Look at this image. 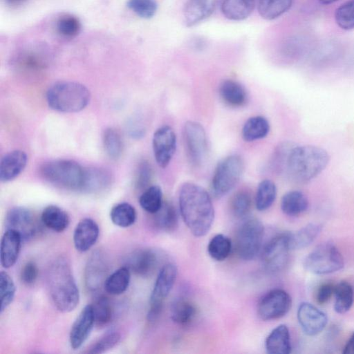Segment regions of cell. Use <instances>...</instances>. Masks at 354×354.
I'll return each mask as SVG.
<instances>
[{"label": "cell", "mask_w": 354, "mask_h": 354, "mask_svg": "<svg viewBox=\"0 0 354 354\" xmlns=\"http://www.w3.org/2000/svg\"><path fill=\"white\" fill-rule=\"evenodd\" d=\"M290 250L289 232L275 234L263 248L261 261L264 268L270 272L283 269L288 263Z\"/></svg>", "instance_id": "30bf717a"}, {"label": "cell", "mask_w": 354, "mask_h": 354, "mask_svg": "<svg viewBox=\"0 0 354 354\" xmlns=\"http://www.w3.org/2000/svg\"><path fill=\"white\" fill-rule=\"evenodd\" d=\"M137 214L133 206L128 203H120L114 205L110 212L112 223L120 227H128L136 220Z\"/></svg>", "instance_id": "e575fe53"}, {"label": "cell", "mask_w": 354, "mask_h": 354, "mask_svg": "<svg viewBox=\"0 0 354 354\" xmlns=\"http://www.w3.org/2000/svg\"><path fill=\"white\" fill-rule=\"evenodd\" d=\"M100 230L97 223L90 218H85L77 224L73 233V243L80 252L90 250L97 241Z\"/></svg>", "instance_id": "d6986e66"}, {"label": "cell", "mask_w": 354, "mask_h": 354, "mask_svg": "<svg viewBox=\"0 0 354 354\" xmlns=\"http://www.w3.org/2000/svg\"><path fill=\"white\" fill-rule=\"evenodd\" d=\"M304 266L313 274H330L344 267V258L333 243L326 242L317 245L305 257Z\"/></svg>", "instance_id": "ba28073f"}, {"label": "cell", "mask_w": 354, "mask_h": 354, "mask_svg": "<svg viewBox=\"0 0 354 354\" xmlns=\"http://www.w3.org/2000/svg\"><path fill=\"white\" fill-rule=\"evenodd\" d=\"M92 307L95 318V325L99 328L107 326L112 320L113 309L108 297L101 295L95 298Z\"/></svg>", "instance_id": "74e56055"}, {"label": "cell", "mask_w": 354, "mask_h": 354, "mask_svg": "<svg viewBox=\"0 0 354 354\" xmlns=\"http://www.w3.org/2000/svg\"><path fill=\"white\" fill-rule=\"evenodd\" d=\"M160 259L159 253L154 249L141 248L127 257L125 266L138 276L149 277L157 270Z\"/></svg>", "instance_id": "2e32d148"}, {"label": "cell", "mask_w": 354, "mask_h": 354, "mask_svg": "<svg viewBox=\"0 0 354 354\" xmlns=\"http://www.w3.org/2000/svg\"><path fill=\"white\" fill-rule=\"evenodd\" d=\"M292 299L282 289H273L260 299L257 306L259 317L264 321L277 319L283 317L290 310Z\"/></svg>", "instance_id": "4fadbf2b"}, {"label": "cell", "mask_w": 354, "mask_h": 354, "mask_svg": "<svg viewBox=\"0 0 354 354\" xmlns=\"http://www.w3.org/2000/svg\"><path fill=\"white\" fill-rule=\"evenodd\" d=\"M39 270L35 262L29 261L26 262L21 268L20 279L26 286L33 285L38 277Z\"/></svg>", "instance_id": "681fc988"}, {"label": "cell", "mask_w": 354, "mask_h": 354, "mask_svg": "<svg viewBox=\"0 0 354 354\" xmlns=\"http://www.w3.org/2000/svg\"><path fill=\"white\" fill-rule=\"evenodd\" d=\"M153 214V223L158 229L169 232L177 227L178 214L171 203L163 202L160 209Z\"/></svg>", "instance_id": "d6a6232c"}, {"label": "cell", "mask_w": 354, "mask_h": 354, "mask_svg": "<svg viewBox=\"0 0 354 354\" xmlns=\"http://www.w3.org/2000/svg\"><path fill=\"white\" fill-rule=\"evenodd\" d=\"M28 162L26 153L15 150L6 154L0 163V180L8 182L16 178L25 169Z\"/></svg>", "instance_id": "7402d4cb"}, {"label": "cell", "mask_w": 354, "mask_h": 354, "mask_svg": "<svg viewBox=\"0 0 354 354\" xmlns=\"http://www.w3.org/2000/svg\"><path fill=\"white\" fill-rule=\"evenodd\" d=\"M183 139L190 163L194 166L201 165L208 151L207 135L203 127L197 122L187 121L183 127Z\"/></svg>", "instance_id": "8fae6325"}, {"label": "cell", "mask_w": 354, "mask_h": 354, "mask_svg": "<svg viewBox=\"0 0 354 354\" xmlns=\"http://www.w3.org/2000/svg\"><path fill=\"white\" fill-rule=\"evenodd\" d=\"M330 160L328 152L315 145H295L292 149L286 174L298 183H306L326 167Z\"/></svg>", "instance_id": "3957f363"}, {"label": "cell", "mask_w": 354, "mask_h": 354, "mask_svg": "<svg viewBox=\"0 0 354 354\" xmlns=\"http://www.w3.org/2000/svg\"><path fill=\"white\" fill-rule=\"evenodd\" d=\"M244 170V162L237 154L222 159L217 165L212 179V194L220 198L231 191L239 183Z\"/></svg>", "instance_id": "8992f818"}, {"label": "cell", "mask_w": 354, "mask_h": 354, "mask_svg": "<svg viewBox=\"0 0 354 354\" xmlns=\"http://www.w3.org/2000/svg\"><path fill=\"white\" fill-rule=\"evenodd\" d=\"M176 277L177 268L174 263H166L160 268L150 296L147 315L149 322H155L160 317L164 301L172 290Z\"/></svg>", "instance_id": "9c48e42d"}, {"label": "cell", "mask_w": 354, "mask_h": 354, "mask_svg": "<svg viewBox=\"0 0 354 354\" xmlns=\"http://www.w3.org/2000/svg\"><path fill=\"white\" fill-rule=\"evenodd\" d=\"M216 3L217 0H187L183 9L186 26L192 27L209 17Z\"/></svg>", "instance_id": "44dd1931"}, {"label": "cell", "mask_w": 354, "mask_h": 354, "mask_svg": "<svg viewBox=\"0 0 354 354\" xmlns=\"http://www.w3.org/2000/svg\"><path fill=\"white\" fill-rule=\"evenodd\" d=\"M111 183V176L102 168L84 169V178L80 191L95 194L106 189Z\"/></svg>", "instance_id": "603a6c76"}, {"label": "cell", "mask_w": 354, "mask_h": 354, "mask_svg": "<svg viewBox=\"0 0 354 354\" xmlns=\"http://www.w3.org/2000/svg\"><path fill=\"white\" fill-rule=\"evenodd\" d=\"M120 340V334L115 330L106 332L86 352L89 354L104 353L117 345Z\"/></svg>", "instance_id": "bcb514c9"}, {"label": "cell", "mask_w": 354, "mask_h": 354, "mask_svg": "<svg viewBox=\"0 0 354 354\" xmlns=\"http://www.w3.org/2000/svg\"><path fill=\"white\" fill-rule=\"evenodd\" d=\"M95 326V318L91 304L82 308L72 324L69 333V342L72 349L77 350L88 339Z\"/></svg>", "instance_id": "ac0fdd59"}, {"label": "cell", "mask_w": 354, "mask_h": 354, "mask_svg": "<svg viewBox=\"0 0 354 354\" xmlns=\"http://www.w3.org/2000/svg\"><path fill=\"white\" fill-rule=\"evenodd\" d=\"M308 207V201L306 196L299 191H290L281 198V210L289 216L300 215L307 209Z\"/></svg>", "instance_id": "f546056e"}, {"label": "cell", "mask_w": 354, "mask_h": 354, "mask_svg": "<svg viewBox=\"0 0 354 354\" xmlns=\"http://www.w3.org/2000/svg\"><path fill=\"white\" fill-rule=\"evenodd\" d=\"M197 308L195 304L186 298H179L174 301L171 308V318L176 324L185 326L190 324L196 318Z\"/></svg>", "instance_id": "83f0119b"}, {"label": "cell", "mask_w": 354, "mask_h": 354, "mask_svg": "<svg viewBox=\"0 0 354 354\" xmlns=\"http://www.w3.org/2000/svg\"><path fill=\"white\" fill-rule=\"evenodd\" d=\"M20 234L12 230H6L1 240L0 261L4 268L12 267L17 262L21 242Z\"/></svg>", "instance_id": "ffe728a7"}, {"label": "cell", "mask_w": 354, "mask_h": 354, "mask_svg": "<svg viewBox=\"0 0 354 354\" xmlns=\"http://www.w3.org/2000/svg\"><path fill=\"white\" fill-rule=\"evenodd\" d=\"M263 233V225L259 219L244 218L235 235V250L239 257L246 261L253 259L261 249Z\"/></svg>", "instance_id": "52a82bcc"}, {"label": "cell", "mask_w": 354, "mask_h": 354, "mask_svg": "<svg viewBox=\"0 0 354 354\" xmlns=\"http://www.w3.org/2000/svg\"><path fill=\"white\" fill-rule=\"evenodd\" d=\"M335 20L337 25L343 30L354 28V0H348L336 8Z\"/></svg>", "instance_id": "f6af8a7d"}, {"label": "cell", "mask_w": 354, "mask_h": 354, "mask_svg": "<svg viewBox=\"0 0 354 354\" xmlns=\"http://www.w3.org/2000/svg\"><path fill=\"white\" fill-rule=\"evenodd\" d=\"M318 1H319L320 3H322L323 5H329V4L335 3L337 0H318Z\"/></svg>", "instance_id": "db71d44e"}, {"label": "cell", "mask_w": 354, "mask_h": 354, "mask_svg": "<svg viewBox=\"0 0 354 354\" xmlns=\"http://www.w3.org/2000/svg\"><path fill=\"white\" fill-rule=\"evenodd\" d=\"M334 309L336 313L348 312L353 303L354 293L352 286L346 281H341L335 286Z\"/></svg>", "instance_id": "8d00e7d4"}, {"label": "cell", "mask_w": 354, "mask_h": 354, "mask_svg": "<svg viewBox=\"0 0 354 354\" xmlns=\"http://www.w3.org/2000/svg\"><path fill=\"white\" fill-rule=\"evenodd\" d=\"M41 220L30 209L23 207L10 209L5 218L6 230L17 232L23 241L35 238L41 230Z\"/></svg>", "instance_id": "7c38bea8"}, {"label": "cell", "mask_w": 354, "mask_h": 354, "mask_svg": "<svg viewBox=\"0 0 354 354\" xmlns=\"http://www.w3.org/2000/svg\"><path fill=\"white\" fill-rule=\"evenodd\" d=\"M179 207L184 223L194 236L201 237L208 233L214 222V209L205 189L193 183L183 184Z\"/></svg>", "instance_id": "6da1fadb"}, {"label": "cell", "mask_w": 354, "mask_h": 354, "mask_svg": "<svg viewBox=\"0 0 354 354\" xmlns=\"http://www.w3.org/2000/svg\"><path fill=\"white\" fill-rule=\"evenodd\" d=\"M139 203L147 212L155 214L163 203L161 188L158 185H152L145 189L139 198Z\"/></svg>", "instance_id": "f35d334b"}, {"label": "cell", "mask_w": 354, "mask_h": 354, "mask_svg": "<svg viewBox=\"0 0 354 354\" xmlns=\"http://www.w3.org/2000/svg\"><path fill=\"white\" fill-rule=\"evenodd\" d=\"M255 6V0H224L221 9L225 17L232 21L248 18Z\"/></svg>", "instance_id": "4316f807"}, {"label": "cell", "mask_w": 354, "mask_h": 354, "mask_svg": "<svg viewBox=\"0 0 354 354\" xmlns=\"http://www.w3.org/2000/svg\"><path fill=\"white\" fill-rule=\"evenodd\" d=\"M152 146L157 164L162 168L166 167L176 149V136L173 129L167 125L158 128L153 134Z\"/></svg>", "instance_id": "5bb4252c"}, {"label": "cell", "mask_w": 354, "mask_h": 354, "mask_svg": "<svg viewBox=\"0 0 354 354\" xmlns=\"http://www.w3.org/2000/svg\"><path fill=\"white\" fill-rule=\"evenodd\" d=\"M40 218L44 225L56 232H64L70 223L67 212L54 205L46 207Z\"/></svg>", "instance_id": "484cf974"}, {"label": "cell", "mask_w": 354, "mask_h": 354, "mask_svg": "<svg viewBox=\"0 0 354 354\" xmlns=\"http://www.w3.org/2000/svg\"><path fill=\"white\" fill-rule=\"evenodd\" d=\"M297 319L304 333L309 336L319 334L324 330L328 322L325 313L306 301L299 304Z\"/></svg>", "instance_id": "e0dca14e"}, {"label": "cell", "mask_w": 354, "mask_h": 354, "mask_svg": "<svg viewBox=\"0 0 354 354\" xmlns=\"http://www.w3.org/2000/svg\"><path fill=\"white\" fill-rule=\"evenodd\" d=\"M232 243L230 238L223 234L213 236L207 245L209 255L214 260L221 261L230 255Z\"/></svg>", "instance_id": "ab89813d"}, {"label": "cell", "mask_w": 354, "mask_h": 354, "mask_svg": "<svg viewBox=\"0 0 354 354\" xmlns=\"http://www.w3.org/2000/svg\"><path fill=\"white\" fill-rule=\"evenodd\" d=\"M266 349L270 354H289L291 352L288 327L281 324L274 328L266 339Z\"/></svg>", "instance_id": "cb8c5ba5"}, {"label": "cell", "mask_w": 354, "mask_h": 354, "mask_svg": "<svg viewBox=\"0 0 354 354\" xmlns=\"http://www.w3.org/2000/svg\"><path fill=\"white\" fill-rule=\"evenodd\" d=\"M8 1L11 3H18V2H21L23 0H8Z\"/></svg>", "instance_id": "11a10c76"}, {"label": "cell", "mask_w": 354, "mask_h": 354, "mask_svg": "<svg viewBox=\"0 0 354 354\" xmlns=\"http://www.w3.org/2000/svg\"><path fill=\"white\" fill-rule=\"evenodd\" d=\"M293 0H259L258 12L263 19L273 20L287 12Z\"/></svg>", "instance_id": "836d02e7"}, {"label": "cell", "mask_w": 354, "mask_h": 354, "mask_svg": "<svg viewBox=\"0 0 354 354\" xmlns=\"http://www.w3.org/2000/svg\"><path fill=\"white\" fill-rule=\"evenodd\" d=\"M151 167L149 162L143 161L140 163L137 173L136 185L138 188H145L151 178Z\"/></svg>", "instance_id": "f907efd6"}, {"label": "cell", "mask_w": 354, "mask_h": 354, "mask_svg": "<svg viewBox=\"0 0 354 354\" xmlns=\"http://www.w3.org/2000/svg\"><path fill=\"white\" fill-rule=\"evenodd\" d=\"M277 196V187L270 180H262L258 185L255 196V205L259 211H265L273 204Z\"/></svg>", "instance_id": "d590c367"}, {"label": "cell", "mask_w": 354, "mask_h": 354, "mask_svg": "<svg viewBox=\"0 0 354 354\" xmlns=\"http://www.w3.org/2000/svg\"><path fill=\"white\" fill-rule=\"evenodd\" d=\"M40 174L48 183L68 190L80 191L84 169L71 160H56L43 164Z\"/></svg>", "instance_id": "5b68a950"}, {"label": "cell", "mask_w": 354, "mask_h": 354, "mask_svg": "<svg viewBox=\"0 0 354 354\" xmlns=\"http://www.w3.org/2000/svg\"><path fill=\"white\" fill-rule=\"evenodd\" d=\"M219 94L223 101L232 107H241L248 101L245 88L238 82L225 80L219 86Z\"/></svg>", "instance_id": "d4e9b609"}, {"label": "cell", "mask_w": 354, "mask_h": 354, "mask_svg": "<svg viewBox=\"0 0 354 354\" xmlns=\"http://www.w3.org/2000/svg\"><path fill=\"white\" fill-rule=\"evenodd\" d=\"M252 197L248 191L239 190L231 198L230 208L233 216L238 218H245L252 208Z\"/></svg>", "instance_id": "b9f144b4"}, {"label": "cell", "mask_w": 354, "mask_h": 354, "mask_svg": "<svg viewBox=\"0 0 354 354\" xmlns=\"http://www.w3.org/2000/svg\"><path fill=\"white\" fill-rule=\"evenodd\" d=\"M342 353L344 354H354V333L346 342Z\"/></svg>", "instance_id": "f5cc1de1"}, {"label": "cell", "mask_w": 354, "mask_h": 354, "mask_svg": "<svg viewBox=\"0 0 354 354\" xmlns=\"http://www.w3.org/2000/svg\"><path fill=\"white\" fill-rule=\"evenodd\" d=\"M57 33L65 39H73L80 32L82 25L80 19L71 14H63L55 24Z\"/></svg>", "instance_id": "60d3db41"}, {"label": "cell", "mask_w": 354, "mask_h": 354, "mask_svg": "<svg viewBox=\"0 0 354 354\" xmlns=\"http://www.w3.org/2000/svg\"><path fill=\"white\" fill-rule=\"evenodd\" d=\"M88 88L75 82H59L52 85L46 93L48 106L57 111L75 113L84 109L89 103Z\"/></svg>", "instance_id": "277c9868"}, {"label": "cell", "mask_w": 354, "mask_h": 354, "mask_svg": "<svg viewBox=\"0 0 354 354\" xmlns=\"http://www.w3.org/2000/svg\"><path fill=\"white\" fill-rule=\"evenodd\" d=\"M321 226L317 223H308L294 232H289L290 250H300L310 245L318 236Z\"/></svg>", "instance_id": "f1b7e54d"}, {"label": "cell", "mask_w": 354, "mask_h": 354, "mask_svg": "<svg viewBox=\"0 0 354 354\" xmlns=\"http://www.w3.org/2000/svg\"><path fill=\"white\" fill-rule=\"evenodd\" d=\"M104 254L101 250H95L88 259L84 269V283L89 292H96L104 286L108 277L109 264Z\"/></svg>", "instance_id": "9a60e30c"}, {"label": "cell", "mask_w": 354, "mask_h": 354, "mask_svg": "<svg viewBox=\"0 0 354 354\" xmlns=\"http://www.w3.org/2000/svg\"><path fill=\"white\" fill-rule=\"evenodd\" d=\"M127 6L138 17L146 19L153 17L158 8L155 0H128Z\"/></svg>", "instance_id": "c3c4849f"}, {"label": "cell", "mask_w": 354, "mask_h": 354, "mask_svg": "<svg viewBox=\"0 0 354 354\" xmlns=\"http://www.w3.org/2000/svg\"><path fill=\"white\" fill-rule=\"evenodd\" d=\"M335 286L330 283H324L319 286L316 293V300L319 304L326 303L334 295Z\"/></svg>", "instance_id": "816d5d0a"}, {"label": "cell", "mask_w": 354, "mask_h": 354, "mask_svg": "<svg viewBox=\"0 0 354 354\" xmlns=\"http://www.w3.org/2000/svg\"><path fill=\"white\" fill-rule=\"evenodd\" d=\"M270 131V124L263 116L249 118L242 129L243 138L247 142L254 141L266 137Z\"/></svg>", "instance_id": "1f68e13d"}, {"label": "cell", "mask_w": 354, "mask_h": 354, "mask_svg": "<svg viewBox=\"0 0 354 354\" xmlns=\"http://www.w3.org/2000/svg\"><path fill=\"white\" fill-rule=\"evenodd\" d=\"M104 150L109 158L118 159L123 149L122 140L119 132L113 128L106 129L103 134Z\"/></svg>", "instance_id": "7bdbcfd3"}, {"label": "cell", "mask_w": 354, "mask_h": 354, "mask_svg": "<svg viewBox=\"0 0 354 354\" xmlns=\"http://www.w3.org/2000/svg\"><path fill=\"white\" fill-rule=\"evenodd\" d=\"M16 292V287L10 275L2 270L0 273V313H2L12 302Z\"/></svg>", "instance_id": "ee69618b"}, {"label": "cell", "mask_w": 354, "mask_h": 354, "mask_svg": "<svg viewBox=\"0 0 354 354\" xmlns=\"http://www.w3.org/2000/svg\"><path fill=\"white\" fill-rule=\"evenodd\" d=\"M295 145L290 142H284L276 148L272 158V166L276 172L286 173L290 153Z\"/></svg>", "instance_id": "7dc6e473"}, {"label": "cell", "mask_w": 354, "mask_h": 354, "mask_svg": "<svg viewBox=\"0 0 354 354\" xmlns=\"http://www.w3.org/2000/svg\"><path fill=\"white\" fill-rule=\"evenodd\" d=\"M130 280L131 270L127 266H123L107 277L104 288L111 295H120L127 290Z\"/></svg>", "instance_id": "4dcf8cb0"}, {"label": "cell", "mask_w": 354, "mask_h": 354, "mask_svg": "<svg viewBox=\"0 0 354 354\" xmlns=\"http://www.w3.org/2000/svg\"><path fill=\"white\" fill-rule=\"evenodd\" d=\"M46 284L51 301L62 313H70L78 305L80 292L68 259L55 258L47 269Z\"/></svg>", "instance_id": "7a4b0ae2"}]
</instances>
